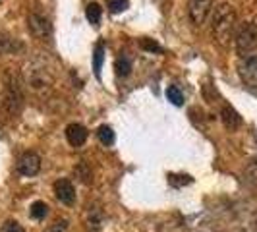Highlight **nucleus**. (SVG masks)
Instances as JSON below:
<instances>
[{"mask_svg": "<svg viewBox=\"0 0 257 232\" xmlns=\"http://www.w3.org/2000/svg\"><path fill=\"white\" fill-rule=\"evenodd\" d=\"M236 29V12L230 4L222 2L213 10V35L220 45H228Z\"/></svg>", "mask_w": 257, "mask_h": 232, "instance_id": "obj_1", "label": "nucleus"}, {"mask_svg": "<svg viewBox=\"0 0 257 232\" xmlns=\"http://www.w3.org/2000/svg\"><path fill=\"white\" fill-rule=\"evenodd\" d=\"M234 41H236V49L240 54H249L251 51L257 49V26L251 24V22H245L242 26L236 29V35H234Z\"/></svg>", "mask_w": 257, "mask_h": 232, "instance_id": "obj_2", "label": "nucleus"}, {"mask_svg": "<svg viewBox=\"0 0 257 232\" xmlns=\"http://www.w3.org/2000/svg\"><path fill=\"white\" fill-rule=\"evenodd\" d=\"M211 10H213V0H190L188 2V16L193 26L205 24Z\"/></svg>", "mask_w": 257, "mask_h": 232, "instance_id": "obj_3", "label": "nucleus"}, {"mask_svg": "<svg viewBox=\"0 0 257 232\" xmlns=\"http://www.w3.org/2000/svg\"><path fill=\"white\" fill-rule=\"evenodd\" d=\"M238 72H240V77L247 87H253L257 89V56H244L242 62L238 66Z\"/></svg>", "mask_w": 257, "mask_h": 232, "instance_id": "obj_4", "label": "nucleus"}, {"mask_svg": "<svg viewBox=\"0 0 257 232\" xmlns=\"http://www.w3.org/2000/svg\"><path fill=\"white\" fill-rule=\"evenodd\" d=\"M41 170V157L33 151H27L18 159V172L24 176H35Z\"/></svg>", "mask_w": 257, "mask_h": 232, "instance_id": "obj_5", "label": "nucleus"}, {"mask_svg": "<svg viewBox=\"0 0 257 232\" xmlns=\"http://www.w3.org/2000/svg\"><path fill=\"white\" fill-rule=\"evenodd\" d=\"M54 195L64 205H74L76 203V188L68 178H60V180L54 182Z\"/></svg>", "mask_w": 257, "mask_h": 232, "instance_id": "obj_6", "label": "nucleus"}, {"mask_svg": "<svg viewBox=\"0 0 257 232\" xmlns=\"http://www.w3.org/2000/svg\"><path fill=\"white\" fill-rule=\"evenodd\" d=\"M27 27L33 33V37L37 39H49L51 37V24L47 18L39 16V14H31L27 18Z\"/></svg>", "mask_w": 257, "mask_h": 232, "instance_id": "obj_7", "label": "nucleus"}, {"mask_svg": "<svg viewBox=\"0 0 257 232\" xmlns=\"http://www.w3.org/2000/svg\"><path fill=\"white\" fill-rule=\"evenodd\" d=\"M87 136H89V132L85 126H81V124H70L68 128H66V140L70 145H74V147H81L83 143L87 142Z\"/></svg>", "mask_w": 257, "mask_h": 232, "instance_id": "obj_8", "label": "nucleus"}, {"mask_svg": "<svg viewBox=\"0 0 257 232\" xmlns=\"http://www.w3.org/2000/svg\"><path fill=\"white\" fill-rule=\"evenodd\" d=\"M220 114H222V122H224V126H226L228 130H236L238 126H240V122H242V120H240V116H238V112H236L232 106H224Z\"/></svg>", "mask_w": 257, "mask_h": 232, "instance_id": "obj_9", "label": "nucleus"}, {"mask_svg": "<svg viewBox=\"0 0 257 232\" xmlns=\"http://www.w3.org/2000/svg\"><path fill=\"white\" fill-rule=\"evenodd\" d=\"M18 49H22V43H18L16 39H12L6 33H0V54H8Z\"/></svg>", "mask_w": 257, "mask_h": 232, "instance_id": "obj_10", "label": "nucleus"}, {"mask_svg": "<svg viewBox=\"0 0 257 232\" xmlns=\"http://www.w3.org/2000/svg\"><path fill=\"white\" fill-rule=\"evenodd\" d=\"M103 58H104V45L103 43H97L95 52H93V70H95V76H101V68H103Z\"/></svg>", "mask_w": 257, "mask_h": 232, "instance_id": "obj_11", "label": "nucleus"}, {"mask_svg": "<svg viewBox=\"0 0 257 232\" xmlns=\"http://www.w3.org/2000/svg\"><path fill=\"white\" fill-rule=\"evenodd\" d=\"M85 16H87L89 24H93V26H99L101 16H103V8H101L97 2H91L89 6H87V10H85Z\"/></svg>", "mask_w": 257, "mask_h": 232, "instance_id": "obj_12", "label": "nucleus"}, {"mask_svg": "<svg viewBox=\"0 0 257 232\" xmlns=\"http://www.w3.org/2000/svg\"><path fill=\"white\" fill-rule=\"evenodd\" d=\"M29 213H31V217L35 220H43L47 217V213H49V205H47L45 201H33Z\"/></svg>", "mask_w": 257, "mask_h": 232, "instance_id": "obj_13", "label": "nucleus"}, {"mask_svg": "<svg viewBox=\"0 0 257 232\" xmlns=\"http://www.w3.org/2000/svg\"><path fill=\"white\" fill-rule=\"evenodd\" d=\"M132 72V62H130V58L126 54H122V56H118L116 58V74L122 77H126Z\"/></svg>", "mask_w": 257, "mask_h": 232, "instance_id": "obj_14", "label": "nucleus"}, {"mask_svg": "<svg viewBox=\"0 0 257 232\" xmlns=\"http://www.w3.org/2000/svg\"><path fill=\"white\" fill-rule=\"evenodd\" d=\"M97 136H99V140L103 145H112L114 143V132L110 126H101V128L97 130Z\"/></svg>", "mask_w": 257, "mask_h": 232, "instance_id": "obj_15", "label": "nucleus"}, {"mask_svg": "<svg viewBox=\"0 0 257 232\" xmlns=\"http://www.w3.org/2000/svg\"><path fill=\"white\" fill-rule=\"evenodd\" d=\"M167 99L172 104H176V106H180L184 103V95H182V91L176 85H168L167 87Z\"/></svg>", "mask_w": 257, "mask_h": 232, "instance_id": "obj_16", "label": "nucleus"}, {"mask_svg": "<svg viewBox=\"0 0 257 232\" xmlns=\"http://www.w3.org/2000/svg\"><path fill=\"white\" fill-rule=\"evenodd\" d=\"M106 6L112 14L124 12L130 6V0H106Z\"/></svg>", "mask_w": 257, "mask_h": 232, "instance_id": "obj_17", "label": "nucleus"}, {"mask_svg": "<svg viewBox=\"0 0 257 232\" xmlns=\"http://www.w3.org/2000/svg\"><path fill=\"white\" fill-rule=\"evenodd\" d=\"M0 232H26V230H24V226H22L18 220H6V222L2 224Z\"/></svg>", "mask_w": 257, "mask_h": 232, "instance_id": "obj_18", "label": "nucleus"}, {"mask_svg": "<svg viewBox=\"0 0 257 232\" xmlns=\"http://www.w3.org/2000/svg\"><path fill=\"white\" fill-rule=\"evenodd\" d=\"M142 45H143V47H145V49H149V51H157V52L161 51V47H159V45H157L155 41H153V43H151V41H147V39H143V43H142Z\"/></svg>", "mask_w": 257, "mask_h": 232, "instance_id": "obj_19", "label": "nucleus"}]
</instances>
